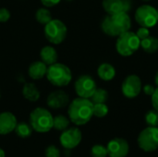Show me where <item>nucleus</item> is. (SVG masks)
I'll list each match as a JSON object with an SVG mask.
<instances>
[{"mask_svg":"<svg viewBox=\"0 0 158 157\" xmlns=\"http://www.w3.org/2000/svg\"><path fill=\"white\" fill-rule=\"evenodd\" d=\"M68 115L69 120L75 125H85L94 116V104L87 98H75L69 105Z\"/></svg>","mask_w":158,"mask_h":157,"instance_id":"obj_1","label":"nucleus"},{"mask_svg":"<svg viewBox=\"0 0 158 157\" xmlns=\"http://www.w3.org/2000/svg\"><path fill=\"white\" fill-rule=\"evenodd\" d=\"M131 20L127 12H119L115 15L106 16L102 23V31L109 36H118L121 33L130 31Z\"/></svg>","mask_w":158,"mask_h":157,"instance_id":"obj_2","label":"nucleus"},{"mask_svg":"<svg viewBox=\"0 0 158 157\" xmlns=\"http://www.w3.org/2000/svg\"><path fill=\"white\" fill-rule=\"evenodd\" d=\"M46 78L52 85L56 87H65L71 81L72 73L68 66L56 62L47 68Z\"/></svg>","mask_w":158,"mask_h":157,"instance_id":"obj_3","label":"nucleus"},{"mask_svg":"<svg viewBox=\"0 0 158 157\" xmlns=\"http://www.w3.org/2000/svg\"><path fill=\"white\" fill-rule=\"evenodd\" d=\"M54 118L45 108L37 107L30 114V125L32 130L39 133H45L52 130Z\"/></svg>","mask_w":158,"mask_h":157,"instance_id":"obj_4","label":"nucleus"},{"mask_svg":"<svg viewBox=\"0 0 158 157\" xmlns=\"http://www.w3.org/2000/svg\"><path fill=\"white\" fill-rule=\"evenodd\" d=\"M118 37L116 49L122 56H130L141 47V40L135 32L128 31L121 33Z\"/></svg>","mask_w":158,"mask_h":157,"instance_id":"obj_5","label":"nucleus"},{"mask_svg":"<svg viewBox=\"0 0 158 157\" xmlns=\"http://www.w3.org/2000/svg\"><path fill=\"white\" fill-rule=\"evenodd\" d=\"M68 28L60 19H51L44 25V35L47 41L53 44L61 43L67 37Z\"/></svg>","mask_w":158,"mask_h":157,"instance_id":"obj_6","label":"nucleus"},{"mask_svg":"<svg viewBox=\"0 0 158 157\" xmlns=\"http://www.w3.org/2000/svg\"><path fill=\"white\" fill-rule=\"evenodd\" d=\"M139 147L147 153L158 149V127H147L143 130L137 139Z\"/></svg>","mask_w":158,"mask_h":157,"instance_id":"obj_7","label":"nucleus"},{"mask_svg":"<svg viewBox=\"0 0 158 157\" xmlns=\"http://www.w3.org/2000/svg\"><path fill=\"white\" fill-rule=\"evenodd\" d=\"M135 19L139 25L145 28H152L158 22V10L150 5L139 6L135 12Z\"/></svg>","mask_w":158,"mask_h":157,"instance_id":"obj_8","label":"nucleus"},{"mask_svg":"<svg viewBox=\"0 0 158 157\" xmlns=\"http://www.w3.org/2000/svg\"><path fill=\"white\" fill-rule=\"evenodd\" d=\"M75 92L79 97L90 99L96 90V83L90 75H82L75 81Z\"/></svg>","mask_w":158,"mask_h":157,"instance_id":"obj_9","label":"nucleus"},{"mask_svg":"<svg viewBox=\"0 0 158 157\" xmlns=\"http://www.w3.org/2000/svg\"><path fill=\"white\" fill-rule=\"evenodd\" d=\"M143 89L142 81L137 75H129L122 82L121 91L125 97L133 99L137 97Z\"/></svg>","mask_w":158,"mask_h":157,"instance_id":"obj_10","label":"nucleus"},{"mask_svg":"<svg viewBox=\"0 0 158 157\" xmlns=\"http://www.w3.org/2000/svg\"><path fill=\"white\" fill-rule=\"evenodd\" d=\"M81 139H82L81 131L80 130V129L75 127L67 129L64 131H62L59 138L61 145L65 149H69V150L76 148L81 142Z\"/></svg>","mask_w":158,"mask_h":157,"instance_id":"obj_11","label":"nucleus"},{"mask_svg":"<svg viewBox=\"0 0 158 157\" xmlns=\"http://www.w3.org/2000/svg\"><path fill=\"white\" fill-rule=\"evenodd\" d=\"M106 149L109 157H126L129 154L130 146L126 140L115 138L107 143Z\"/></svg>","mask_w":158,"mask_h":157,"instance_id":"obj_12","label":"nucleus"},{"mask_svg":"<svg viewBox=\"0 0 158 157\" xmlns=\"http://www.w3.org/2000/svg\"><path fill=\"white\" fill-rule=\"evenodd\" d=\"M47 105L53 109L64 108L69 105V96L67 93L62 90H57L52 92L46 100Z\"/></svg>","mask_w":158,"mask_h":157,"instance_id":"obj_13","label":"nucleus"},{"mask_svg":"<svg viewBox=\"0 0 158 157\" xmlns=\"http://www.w3.org/2000/svg\"><path fill=\"white\" fill-rule=\"evenodd\" d=\"M18 124L17 118L11 112L0 113V135H6L15 130Z\"/></svg>","mask_w":158,"mask_h":157,"instance_id":"obj_14","label":"nucleus"},{"mask_svg":"<svg viewBox=\"0 0 158 157\" xmlns=\"http://www.w3.org/2000/svg\"><path fill=\"white\" fill-rule=\"evenodd\" d=\"M47 65L44 64L42 60L32 62L28 68V75L32 80H40L46 76Z\"/></svg>","mask_w":158,"mask_h":157,"instance_id":"obj_15","label":"nucleus"},{"mask_svg":"<svg viewBox=\"0 0 158 157\" xmlns=\"http://www.w3.org/2000/svg\"><path fill=\"white\" fill-rule=\"evenodd\" d=\"M40 56H41V60L44 64H46L48 66L56 63L57 62V58H58L56 50L53 46H51V45L44 46L41 49Z\"/></svg>","mask_w":158,"mask_h":157,"instance_id":"obj_16","label":"nucleus"},{"mask_svg":"<svg viewBox=\"0 0 158 157\" xmlns=\"http://www.w3.org/2000/svg\"><path fill=\"white\" fill-rule=\"evenodd\" d=\"M103 7L108 15H115L124 11L123 0H103Z\"/></svg>","mask_w":158,"mask_h":157,"instance_id":"obj_17","label":"nucleus"},{"mask_svg":"<svg viewBox=\"0 0 158 157\" xmlns=\"http://www.w3.org/2000/svg\"><path fill=\"white\" fill-rule=\"evenodd\" d=\"M22 95L26 100L30 102H36L39 100L41 93L34 83L26 82L22 88Z\"/></svg>","mask_w":158,"mask_h":157,"instance_id":"obj_18","label":"nucleus"},{"mask_svg":"<svg viewBox=\"0 0 158 157\" xmlns=\"http://www.w3.org/2000/svg\"><path fill=\"white\" fill-rule=\"evenodd\" d=\"M97 74L101 80L106 81H109L115 78L116 69L112 65H110L108 63H103L98 67Z\"/></svg>","mask_w":158,"mask_h":157,"instance_id":"obj_19","label":"nucleus"},{"mask_svg":"<svg viewBox=\"0 0 158 157\" xmlns=\"http://www.w3.org/2000/svg\"><path fill=\"white\" fill-rule=\"evenodd\" d=\"M141 47L147 54H155L158 51V39L155 36H148L141 41Z\"/></svg>","mask_w":158,"mask_h":157,"instance_id":"obj_20","label":"nucleus"},{"mask_svg":"<svg viewBox=\"0 0 158 157\" xmlns=\"http://www.w3.org/2000/svg\"><path fill=\"white\" fill-rule=\"evenodd\" d=\"M32 128L30 124L26 123V122H19L17 124L16 128H15V132L16 134L21 138V139H26L29 138L31 133H32Z\"/></svg>","mask_w":158,"mask_h":157,"instance_id":"obj_21","label":"nucleus"},{"mask_svg":"<svg viewBox=\"0 0 158 157\" xmlns=\"http://www.w3.org/2000/svg\"><path fill=\"white\" fill-rule=\"evenodd\" d=\"M35 19L40 24L45 25L52 19V14L49 9L45 8V6L40 7L35 13Z\"/></svg>","mask_w":158,"mask_h":157,"instance_id":"obj_22","label":"nucleus"},{"mask_svg":"<svg viewBox=\"0 0 158 157\" xmlns=\"http://www.w3.org/2000/svg\"><path fill=\"white\" fill-rule=\"evenodd\" d=\"M69 122H70L69 118H68L67 117H65L63 115H58V116L54 118L53 128L56 129V130L64 131L65 130H67L69 128Z\"/></svg>","mask_w":158,"mask_h":157,"instance_id":"obj_23","label":"nucleus"},{"mask_svg":"<svg viewBox=\"0 0 158 157\" xmlns=\"http://www.w3.org/2000/svg\"><path fill=\"white\" fill-rule=\"evenodd\" d=\"M108 99V93L102 88H96L94 94L90 98L93 104H106Z\"/></svg>","mask_w":158,"mask_h":157,"instance_id":"obj_24","label":"nucleus"},{"mask_svg":"<svg viewBox=\"0 0 158 157\" xmlns=\"http://www.w3.org/2000/svg\"><path fill=\"white\" fill-rule=\"evenodd\" d=\"M144 119L148 127H158V111L156 109L148 111L145 114Z\"/></svg>","mask_w":158,"mask_h":157,"instance_id":"obj_25","label":"nucleus"},{"mask_svg":"<svg viewBox=\"0 0 158 157\" xmlns=\"http://www.w3.org/2000/svg\"><path fill=\"white\" fill-rule=\"evenodd\" d=\"M108 114V107L106 104H94V116L104 118Z\"/></svg>","mask_w":158,"mask_h":157,"instance_id":"obj_26","label":"nucleus"},{"mask_svg":"<svg viewBox=\"0 0 158 157\" xmlns=\"http://www.w3.org/2000/svg\"><path fill=\"white\" fill-rule=\"evenodd\" d=\"M91 155L93 157H106L107 149L102 144H95L91 149Z\"/></svg>","mask_w":158,"mask_h":157,"instance_id":"obj_27","label":"nucleus"},{"mask_svg":"<svg viewBox=\"0 0 158 157\" xmlns=\"http://www.w3.org/2000/svg\"><path fill=\"white\" fill-rule=\"evenodd\" d=\"M45 157H60V151L55 145H49L44 151Z\"/></svg>","mask_w":158,"mask_h":157,"instance_id":"obj_28","label":"nucleus"},{"mask_svg":"<svg viewBox=\"0 0 158 157\" xmlns=\"http://www.w3.org/2000/svg\"><path fill=\"white\" fill-rule=\"evenodd\" d=\"M10 19V12L6 7H0V22H6Z\"/></svg>","mask_w":158,"mask_h":157,"instance_id":"obj_29","label":"nucleus"},{"mask_svg":"<svg viewBox=\"0 0 158 157\" xmlns=\"http://www.w3.org/2000/svg\"><path fill=\"white\" fill-rule=\"evenodd\" d=\"M136 35L138 36V38L142 41L145 38H147L148 36H150V31L148 30V28H145V27H141L137 32H136Z\"/></svg>","mask_w":158,"mask_h":157,"instance_id":"obj_30","label":"nucleus"},{"mask_svg":"<svg viewBox=\"0 0 158 157\" xmlns=\"http://www.w3.org/2000/svg\"><path fill=\"white\" fill-rule=\"evenodd\" d=\"M143 93H144L146 95L152 96V95H153V93H155V91H156V88H155L153 85H151V84H146V85H144V86H143Z\"/></svg>","mask_w":158,"mask_h":157,"instance_id":"obj_31","label":"nucleus"},{"mask_svg":"<svg viewBox=\"0 0 158 157\" xmlns=\"http://www.w3.org/2000/svg\"><path fill=\"white\" fill-rule=\"evenodd\" d=\"M60 1L61 0H41V3L45 7H52V6H55L57 4H59Z\"/></svg>","mask_w":158,"mask_h":157,"instance_id":"obj_32","label":"nucleus"},{"mask_svg":"<svg viewBox=\"0 0 158 157\" xmlns=\"http://www.w3.org/2000/svg\"><path fill=\"white\" fill-rule=\"evenodd\" d=\"M152 105L154 109L158 111V87L156 89L155 93L152 95Z\"/></svg>","mask_w":158,"mask_h":157,"instance_id":"obj_33","label":"nucleus"},{"mask_svg":"<svg viewBox=\"0 0 158 157\" xmlns=\"http://www.w3.org/2000/svg\"><path fill=\"white\" fill-rule=\"evenodd\" d=\"M124 2V11L128 13L131 9V0H123Z\"/></svg>","mask_w":158,"mask_h":157,"instance_id":"obj_34","label":"nucleus"},{"mask_svg":"<svg viewBox=\"0 0 158 157\" xmlns=\"http://www.w3.org/2000/svg\"><path fill=\"white\" fill-rule=\"evenodd\" d=\"M0 157H6V154L4 152V150L1 148H0Z\"/></svg>","mask_w":158,"mask_h":157,"instance_id":"obj_35","label":"nucleus"},{"mask_svg":"<svg viewBox=\"0 0 158 157\" xmlns=\"http://www.w3.org/2000/svg\"><path fill=\"white\" fill-rule=\"evenodd\" d=\"M155 82H156V86L158 87V71L156 72V77H155Z\"/></svg>","mask_w":158,"mask_h":157,"instance_id":"obj_36","label":"nucleus"},{"mask_svg":"<svg viewBox=\"0 0 158 157\" xmlns=\"http://www.w3.org/2000/svg\"><path fill=\"white\" fill-rule=\"evenodd\" d=\"M143 1H149V0H143Z\"/></svg>","mask_w":158,"mask_h":157,"instance_id":"obj_37","label":"nucleus"},{"mask_svg":"<svg viewBox=\"0 0 158 157\" xmlns=\"http://www.w3.org/2000/svg\"><path fill=\"white\" fill-rule=\"evenodd\" d=\"M67 1H71V0H67Z\"/></svg>","mask_w":158,"mask_h":157,"instance_id":"obj_38","label":"nucleus"},{"mask_svg":"<svg viewBox=\"0 0 158 157\" xmlns=\"http://www.w3.org/2000/svg\"><path fill=\"white\" fill-rule=\"evenodd\" d=\"M0 97H1V93H0Z\"/></svg>","mask_w":158,"mask_h":157,"instance_id":"obj_39","label":"nucleus"}]
</instances>
